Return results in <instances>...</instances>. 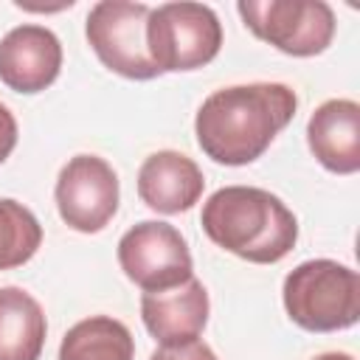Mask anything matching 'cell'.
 I'll return each mask as SVG.
<instances>
[{
    "mask_svg": "<svg viewBox=\"0 0 360 360\" xmlns=\"http://www.w3.org/2000/svg\"><path fill=\"white\" fill-rule=\"evenodd\" d=\"M53 197L68 228L96 233L118 211V174L98 155H76L62 166Z\"/></svg>",
    "mask_w": 360,
    "mask_h": 360,
    "instance_id": "ba28073f",
    "label": "cell"
},
{
    "mask_svg": "<svg viewBox=\"0 0 360 360\" xmlns=\"http://www.w3.org/2000/svg\"><path fill=\"white\" fill-rule=\"evenodd\" d=\"M141 318L160 346L197 340L208 323V292L194 276L180 287L163 292H143Z\"/></svg>",
    "mask_w": 360,
    "mask_h": 360,
    "instance_id": "30bf717a",
    "label": "cell"
},
{
    "mask_svg": "<svg viewBox=\"0 0 360 360\" xmlns=\"http://www.w3.org/2000/svg\"><path fill=\"white\" fill-rule=\"evenodd\" d=\"M298 96L281 82H253L214 90L197 110L200 149L225 166H245L264 155L273 138L292 121Z\"/></svg>",
    "mask_w": 360,
    "mask_h": 360,
    "instance_id": "6da1fadb",
    "label": "cell"
},
{
    "mask_svg": "<svg viewBox=\"0 0 360 360\" xmlns=\"http://www.w3.org/2000/svg\"><path fill=\"white\" fill-rule=\"evenodd\" d=\"M205 188V177L200 166L172 149H160L149 155L138 169V197L158 214H180L188 211Z\"/></svg>",
    "mask_w": 360,
    "mask_h": 360,
    "instance_id": "8fae6325",
    "label": "cell"
},
{
    "mask_svg": "<svg viewBox=\"0 0 360 360\" xmlns=\"http://www.w3.org/2000/svg\"><path fill=\"white\" fill-rule=\"evenodd\" d=\"M146 3H127V0H101L90 8L84 34L96 56L104 68L124 79L146 82L160 76L149 59L146 48Z\"/></svg>",
    "mask_w": 360,
    "mask_h": 360,
    "instance_id": "8992f818",
    "label": "cell"
},
{
    "mask_svg": "<svg viewBox=\"0 0 360 360\" xmlns=\"http://www.w3.org/2000/svg\"><path fill=\"white\" fill-rule=\"evenodd\" d=\"M42 245L39 219L17 200L0 197V270L22 267Z\"/></svg>",
    "mask_w": 360,
    "mask_h": 360,
    "instance_id": "9a60e30c",
    "label": "cell"
},
{
    "mask_svg": "<svg viewBox=\"0 0 360 360\" xmlns=\"http://www.w3.org/2000/svg\"><path fill=\"white\" fill-rule=\"evenodd\" d=\"M312 360H354V357L346 354V352H323V354H318V357H312Z\"/></svg>",
    "mask_w": 360,
    "mask_h": 360,
    "instance_id": "ac0fdd59",
    "label": "cell"
},
{
    "mask_svg": "<svg viewBox=\"0 0 360 360\" xmlns=\"http://www.w3.org/2000/svg\"><path fill=\"white\" fill-rule=\"evenodd\" d=\"M62 70V42L45 25H17L0 39V82L17 93H39Z\"/></svg>",
    "mask_w": 360,
    "mask_h": 360,
    "instance_id": "9c48e42d",
    "label": "cell"
},
{
    "mask_svg": "<svg viewBox=\"0 0 360 360\" xmlns=\"http://www.w3.org/2000/svg\"><path fill=\"white\" fill-rule=\"evenodd\" d=\"M307 143L323 169L354 174L360 169V104L352 98L323 101L307 124Z\"/></svg>",
    "mask_w": 360,
    "mask_h": 360,
    "instance_id": "7c38bea8",
    "label": "cell"
},
{
    "mask_svg": "<svg viewBox=\"0 0 360 360\" xmlns=\"http://www.w3.org/2000/svg\"><path fill=\"white\" fill-rule=\"evenodd\" d=\"M149 360H217V354L211 352L208 343L188 340V343H177V346H160L152 352Z\"/></svg>",
    "mask_w": 360,
    "mask_h": 360,
    "instance_id": "2e32d148",
    "label": "cell"
},
{
    "mask_svg": "<svg viewBox=\"0 0 360 360\" xmlns=\"http://www.w3.org/2000/svg\"><path fill=\"white\" fill-rule=\"evenodd\" d=\"M200 225L214 245L253 264L281 262L298 242L295 214L256 186L217 188L202 205Z\"/></svg>",
    "mask_w": 360,
    "mask_h": 360,
    "instance_id": "7a4b0ae2",
    "label": "cell"
},
{
    "mask_svg": "<svg viewBox=\"0 0 360 360\" xmlns=\"http://www.w3.org/2000/svg\"><path fill=\"white\" fill-rule=\"evenodd\" d=\"M45 332L39 301L22 287H0V360H39Z\"/></svg>",
    "mask_w": 360,
    "mask_h": 360,
    "instance_id": "4fadbf2b",
    "label": "cell"
},
{
    "mask_svg": "<svg viewBox=\"0 0 360 360\" xmlns=\"http://www.w3.org/2000/svg\"><path fill=\"white\" fill-rule=\"evenodd\" d=\"M118 264L143 292H163L194 276L191 253L183 233L158 219L132 225L118 242Z\"/></svg>",
    "mask_w": 360,
    "mask_h": 360,
    "instance_id": "52a82bcc",
    "label": "cell"
},
{
    "mask_svg": "<svg viewBox=\"0 0 360 360\" xmlns=\"http://www.w3.org/2000/svg\"><path fill=\"white\" fill-rule=\"evenodd\" d=\"M284 309L307 332L349 329L360 318V276L335 259L301 262L284 278Z\"/></svg>",
    "mask_w": 360,
    "mask_h": 360,
    "instance_id": "3957f363",
    "label": "cell"
},
{
    "mask_svg": "<svg viewBox=\"0 0 360 360\" xmlns=\"http://www.w3.org/2000/svg\"><path fill=\"white\" fill-rule=\"evenodd\" d=\"M132 357H135L132 332L110 315H93L73 323L59 346V360H132Z\"/></svg>",
    "mask_w": 360,
    "mask_h": 360,
    "instance_id": "5bb4252c",
    "label": "cell"
},
{
    "mask_svg": "<svg viewBox=\"0 0 360 360\" xmlns=\"http://www.w3.org/2000/svg\"><path fill=\"white\" fill-rule=\"evenodd\" d=\"M146 48L158 73L197 70L222 48L219 17L202 3H163L149 8Z\"/></svg>",
    "mask_w": 360,
    "mask_h": 360,
    "instance_id": "277c9868",
    "label": "cell"
},
{
    "mask_svg": "<svg viewBox=\"0 0 360 360\" xmlns=\"http://www.w3.org/2000/svg\"><path fill=\"white\" fill-rule=\"evenodd\" d=\"M17 146V118L6 104H0V163L14 152Z\"/></svg>",
    "mask_w": 360,
    "mask_h": 360,
    "instance_id": "e0dca14e",
    "label": "cell"
},
{
    "mask_svg": "<svg viewBox=\"0 0 360 360\" xmlns=\"http://www.w3.org/2000/svg\"><path fill=\"white\" fill-rule=\"evenodd\" d=\"M245 25L290 56H318L335 37V11L323 0H239Z\"/></svg>",
    "mask_w": 360,
    "mask_h": 360,
    "instance_id": "5b68a950",
    "label": "cell"
}]
</instances>
